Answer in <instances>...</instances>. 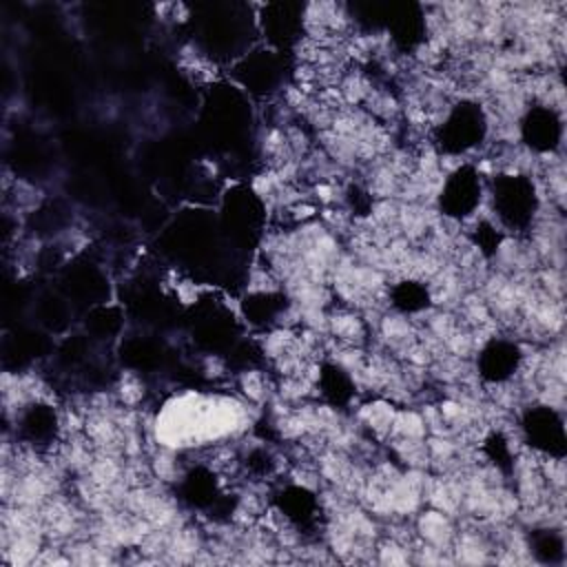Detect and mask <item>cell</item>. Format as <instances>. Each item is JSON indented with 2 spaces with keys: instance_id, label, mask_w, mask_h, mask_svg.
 <instances>
[{
  "instance_id": "8992f818",
  "label": "cell",
  "mask_w": 567,
  "mask_h": 567,
  "mask_svg": "<svg viewBox=\"0 0 567 567\" xmlns=\"http://www.w3.org/2000/svg\"><path fill=\"white\" fill-rule=\"evenodd\" d=\"M518 126L523 142L536 153H551L560 144V115L547 102L529 106Z\"/></svg>"
},
{
  "instance_id": "52a82bcc",
  "label": "cell",
  "mask_w": 567,
  "mask_h": 567,
  "mask_svg": "<svg viewBox=\"0 0 567 567\" xmlns=\"http://www.w3.org/2000/svg\"><path fill=\"white\" fill-rule=\"evenodd\" d=\"M248 53V51H246ZM237 80L244 84L246 91L255 95H268L277 89L281 78V66L275 51H250L235 64Z\"/></svg>"
},
{
  "instance_id": "6da1fadb",
  "label": "cell",
  "mask_w": 567,
  "mask_h": 567,
  "mask_svg": "<svg viewBox=\"0 0 567 567\" xmlns=\"http://www.w3.org/2000/svg\"><path fill=\"white\" fill-rule=\"evenodd\" d=\"M492 215L507 230H525L534 226L538 213V195L534 182L518 173H498L492 182Z\"/></svg>"
},
{
  "instance_id": "ba28073f",
  "label": "cell",
  "mask_w": 567,
  "mask_h": 567,
  "mask_svg": "<svg viewBox=\"0 0 567 567\" xmlns=\"http://www.w3.org/2000/svg\"><path fill=\"white\" fill-rule=\"evenodd\" d=\"M20 436L35 447H49L60 432V419L49 403L33 401L16 419Z\"/></svg>"
},
{
  "instance_id": "7a4b0ae2",
  "label": "cell",
  "mask_w": 567,
  "mask_h": 567,
  "mask_svg": "<svg viewBox=\"0 0 567 567\" xmlns=\"http://www.w3.org/2000/svg\"><path fill=\"white\" fill-rule=\"evenodd\" d=\"M487 113L474 100L452 104L436 126V142L447 155H465L487 135Z\"/></svg>"
},
{
  "instance_id": "3957f363",
  "label": "cell",
  "mask_w": 567,
  "mask_h": 567,
  "mask_svg": "<svg viewBox=\"0 0 567 567\" xmlns=\"http://www.w3.org/2000/svg\"><path fill=\"white\" fill-rule=\"evenodd\" d=\"M481 173L472 164H461L443 179L439 190V206L450 219L465 221L481 206Z\"/></svg>"
},
{
  "instance_id": "5b68a950",
  "label": "cell",
  "mask_w": 567,
  "mask_h": 567,
  "mask_svg": "<svg viewBox=\"0 0 567 567\" xmlns=\"http://www.w3.org/2000/svg\"><path fill=\"white\" fill-rule=\"evenodd\" d=\"M523 363H525V354L520 352V348L514 341H505L496 337L489 339L476 357V368L481 379L494 385H503L512 381L520 372Z\"/></svg>"
},
{
  "instance_id": "277c9868",
  "label": "cell",
  "mask_w": 567,
  "mask_h": 567,
  "mask_svg": "<svg viewBox=\"0 0 567 567\" xmlns=\"http://www.w3.org/2000/svg\"><path fill=\"white\" fill-rule=\"evenodd\" d=\"M520 430L527 439V445L538 452L551 456V461H560L565 452V436H563V421L551 405H536L532 408L523 421Z\"/></svg>"
}]
</instances>
